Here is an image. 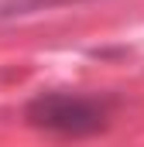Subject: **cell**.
I'll return each instance as SVG.
<instances>
[{
	"label": "cell",
	"instance_id": "6da1fadb",
	"mask_svg": "<svg viewBox=\"0 0 144 147\" xmlns=\"http://www.w3.org/2000/svg\"><path fill=\"white\" fill-rule=\"evenodd\" d=\"M28 120L52 130V134H69V137H82V134H96L107 123V110L86 96H72V92H41L35 103L28 106Z\"/></svg>",
	"mask_w": 144,
	"mask_h": 147
}]
</instances>
